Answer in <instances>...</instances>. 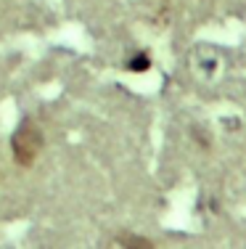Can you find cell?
<instances>
[{
  "mask_svg": "<svg viewBox=\"0 0 246 249\" xmlns=\"http://www.w3.org/2000/svg\"><path fill=\"white\" fill-rule=\"evenodd\" d=\"M43 143H45V138H43V130L37 127V122L24 120L14 130V135H11V149H14L16 164L19 167H32L34 159L43 151Z\"/></svg>",
  "mask_w": 246,
  "mask_h": 249,
  "instance_id": "6da1fadb",
  "label": "cell"
},
{
  "mask_svg": "<svg viewBox=\"0 0 246 249\" xmlns=\"http://www.w3.org/2000/svg\"><path fill=\"white\" fill-rule=\"evenodd\" d=\"M148 67H151V58L146 56V53H138V56L127 64V69H132V72H146Z\"/></svg>",
  "mask_w": 246,
  "mask_h": 249,
  "instance_id": "7a4b0ae2",
  "label": "cell"
},
{
  "mask_svg": "<svg viewBox=\"0 0 246 249\" xmlns=\"http://www.w3.org/2000/svg\"><path fill=\"white\" fill-rule=\"evenodd\" d=\"M127 247H151V241H143V239H130V241H122Z\"/></svg>",
  "mask_w": 246,
  "mask_h": 249,
  "instance_id": "3957f363",
  "label": "cell"
}]
</instances>
